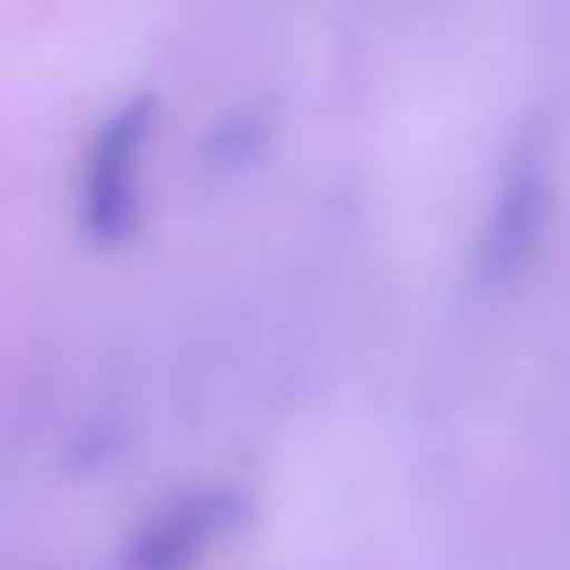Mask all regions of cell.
<instances>
[{"instance_id":"3","label":"cell","mask_w":570,"mask_h":570,"mask_svg":"<svg viewBox=\"0 0 570 570\" xmlns=\"http://www.w3.org/2000/svg\"><path fill=\"white\" fill-rule=\"evenodd\" d=\"M535 210H541V166L525 156V160H515L511 176L501 180L491 220H485L481 261H475L485 281H501L515 271L521 250L531 246V236H535Z\"/></svg>"},{"instance_id":"2","label":"cell","mask_w":570,"mask_h":570,"mask_svg":"<svg viewBox=\"0 0 570 570\" xmlns=\"http://www.w3.org/2000/svg\"><path fill=\"white\" fill-rule=\"evenodd\" d=\"M236 515V495L230 491H190L180 501H170L166 511H156L136 531L126 551V570H186L216 541Z\"/></svg>"},{"instance_id":"1","label":"cell","mask_w":570,"mask_h":570,"mask_svg":"<svg viewBox=\"0 0 570 570\" xmlns=\"http://www.w3.org/2000/svg\"><path fill=\"white\" fill-rule=\"evenodd\" d=\"M150 136H156V96L150 90L126 96L90 130L86 156H80L76 216L86 240H96V246H116L136 230Z\"/></svg>"}]
</instances>
